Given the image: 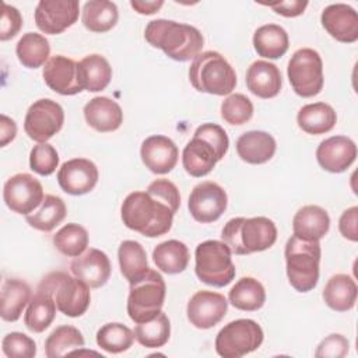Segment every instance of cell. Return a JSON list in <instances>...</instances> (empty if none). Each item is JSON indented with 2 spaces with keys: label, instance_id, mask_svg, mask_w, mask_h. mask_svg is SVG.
I'll use <instances>...</instances> for the list:
<instances>
[{
  "label": "cell",
  "instance_id": "19",
  "mask_svg": "<svg viewBox=\"0 0 358 358\" xmlns=\"http://www.w3.org/2000/svg\"><path fill=\"white\" fill-rule=\"evenodd\" d=\"M357 158V145L347 136H331L320 141L316 148L319 165L331 173L347 171Z\"/></svg>",
  "mask_w": 358,
  "mask_h": 358
},
{
  "label": "cell",
  "instance_id": "26",
  "mask_svg": "<svg viewBox=\"0 0 358 358\" xmlns=\"http://www.w3.org/2000/svg\"><path fill=\"white\" fill-rule=\"evenodd\" d=\"M330 228V217L320 206L309 204L299 208L292 220L294 235L306 241H320Z\"/></svg>",
  "mask_w": 358,
  "mask_h": 358
},
{
  "label": "cell",
  "instance_id": "34",
  "mask_svg": "<svg viewBox=\"0 0 358 358\" xmlns=\"http://www.w3.org/2000/svg\"><path fill=\"white\" fill-rule=\"evenodd\" d=\"M187 246L176 239H169L158 243L152 250V260L161 271L166 274H179L189 264Z\"/></svg>",
  "mask_w": 358,
  "mask_h": 358
},
{
  "label": "cell",
  "instance_id": "50",
  "mask_svg": "<svg viewBox=\"0 0 358 358\" xmlns=\"http://www.w3.org/2000/svg\"><path fill=\"white\" fill-rule=\"evenodd\" d=\"M270 8H273L277 14L282 17H298L308 7L306 0H291V1H280V3H268Z\"/></svg>",
  "mask_w": 358,
  "mask_h": 358
},
{
  "label": "cell",
  "instance_id": "7",
  "mask_svg": "<svg viewBox=\"0 0 358 358\" xmlns=\"http://www.w3.org/2000/svg\"><path fill=\"white\" fill-rule=\"evenodd\" d=\"M232 252L222 241H204L194 250L197 278L217 288L228 285L235 278V264Z\"/></svg>",
  "mask_w": 358,
  "mask_h": 358
},
{
  "label": "cell",
  "instance_id": "20",
  "mask_svg": "<svg viewBox=\"0 0 358 358\" xmlns=\"http://www.w3.org/2000/svg\"><path fill=\"white\" fill-rule=\"evenodd\" d=\"M140 157L145 168L152 173L165 175L176 166L179 150L169 137L155 134L141 143Z\"/></svg>",
  "mask_w": 358,
  "mask_h": 358
},
{
  "label": "cell",
  "instance_id": "41",
  "mask_svg": "<svg viewBox=\"0 0 358 358\" xmlns=\"http://www.w3.org/2000/svg\"><path fill=\"white\" fill-rule=\"evenodd\" d=\"M87 229L76 222L66 224L53 235L55 248L67 257H77L87 250L88 246Z\"/></svg>",
  "mask_w": 358,
  "mask_h": 358
},
{
  "label": "cell",
  "instance_id": "10",
  "mask_svg": "<svg viewBox=\"0 0 358 358\" xmlns=\"http://www.w3.org/2000/svg\"><path fill=\"white\" fill-rule=\"evenodd\" d=\"M287 74L294 92L302 98H312L323 88V62L312 48H301L294 52Z\"/></svg>",
  "mask_w": 358,
  "mask_h": 358
},
{
  "label": "cell",
  "instance_id": "2",
  "mask_svg": "<svg viewBox=\"0 0 358 358\" xmlns=\"http://www.w3.org/2000/svg\"><path fill=\"white\" fill-rule=\"evenodd\" d=\"M144 38L152 48L161 49L176 62L194 59L201 53L204 45L203 35L196 27L164 18L150 21Z\"/></svg>",
  "mask_w": 358,
  "mask_h": 358
},
{
  "label": "cell",
  "instance_id": "3",
  "mask_svg": "<svg viewBox=\"0 0 358 358\" xmlns=\"http://www.w3.org/2000/svg\"><path fill=\"white\" fill-rule=\"evenodd\" d=\"M228 147L229 138L220 124L204 123L199 126L182 152L185 171L193 178L208 175L215 164L225 157Z\"/></svg>",
  "mask_w": 358,
  "mask_h": 358
},
{
  "label": "cell",
  "instance_id": "17",
  "mask_svg": "<svg viewBox=\"0 0 358 358\" xmlns=\"http://www.w3.org/2000/svg\"><path fill=\"white\" fill-rule=\"evenodd\" d=\"M99 172L96 165L87 158L66 161L57 172V183L63 192L71 196L90 193L98 183Z\"/></svg>",
  "mask_w": 358,
  "mask_h": 358
},
{
  "label": "cell",
  "instance_id": "31",
  "mask_svg": "<svg viewBox=\"0 0 358 358\" xmlns=\"http://www.w3.org/2000/svg\"><path fill=\"white\" fill-rule=\"evenodd\" d=\"M337 115L333 106L326 102H315L302 106L296 115V123L308 134L319 136L333 130Z\"/></svg>",
  "mask_w": 358,
  "mask_h": 358
},
{
  "label": "cell",
  "instance_id": "35",
  "mask_svg": "<svg viewBox=\"0 0 358 358\" xmlns=\"http://www.w3.org/2000/svg\"><path fill=\"white\" fill-rule=\"evenodd\" d=\"M228 299L231 305L239 310L255 312L266 302V291L263 284L253 277H242L229 289Z\"/></svg>",
  "mask_w": 358,
  "mask_h": 358
},
{
  "label": "cell",
  "instance_id": "16",
  "mask_svg": "<svg viewBox=\"0 0 358 358\" xmlns=\"http://www.w3.org/2000/svg\"><path fill=\"white\" fill-rule=\"evenodd\" d=\"M228 309V302L222 294L214 291H197L187 302L186 313L189 322L197 329H211L218 324Z\"/></svg>",
  "mask_w": 358,
  "mask_h": 358
},
{
  "label": "cell",
  "instance_id": "47",
  "mask_svg": "<svg viewBox=\"0 0 358 358\" xmlns=\"http://www.w3.org/2000/svg\"><path fill=\"white\" fill-rule=\"evenodd\" d=\"M21 28H22L21 13L15 7L7 3H3L1 20H0V41L4 42L8 39H13L20 32Z\"/></svg>",
  "mask_w": 358,
  "mask_h": 358
},
{
  "label": "cell",
  "instance_id": "8",
  "mask_svg": "<svg viewBox=\"0 0 358 358\" xmlns=\"http://www.w3.org/2000/svg\"><path fill=\"white\" fill-rule=\"evenodd\" d=\"M127 313L137 324L152 319L162 308L166 294V285L162 275L154 270L147 271L133 282H129Z\"/></svg>",
  "mask_w": 358,
  "mask_h": 358
},
{
  "label": "cell",
  "instance_id": "14",
  "mask_svg": "<svg viewBox=\"0 0 358 358\" xmlns=\"http://www.w3.org/2000/svg\"><path fill=\"white\" fill-rule=\"evenodd\" d=\"M227 192L215 182L206 180L196 185L189 196V213L201 224L217 221L227 210Z\"/></svg>",
  "mask_w": 358,
  "mask_h": 358
},
{
  "label": "cell",
  "instance_id": "1",
  "mask_svg": "<svg viewBox=\"0 0 358 358\" xmlns=\"http://www.w3.org/2000/svg\"><path fill=\"white\" fill-rule=\"evenodd\" d=\"M175 213L162 200L145 192H131L123 200L120 217L123 224L147 238L165 235L173 222Z\"/></svg>",
  "mask_w": 358,
  "mask_h": 358
},
{
  "label": "cell",
  "instance_id": "38",
  "mask_svg": "<svg viewBox=\"0 0 358 358\" xmlns=\"http://www.w3.org/2000/svg\"><path fill=\"white\" fill-rule=\"evenodd\" d=\"M81 331L70 324L56 327L45 341V354L48 358H59L67 354H74L84 347Z\"/></svg>",
  "mask_w": 358,
  "mask_h": 358
},
{
  "label": "cell",
  "instance_id": "18",
  "mask_svg": "<svg viewBox=\"0 0 358 358\" xmlns=\"http://www.w3.org/2000/svg\"><path fill=\"white\" fill-rule=\"evenodd\" d=\"M45 84L60 95H76L83 90L78 78V63L63 55L52 56L42 71Z\"/></svg>",
  "mask_w": 358,
  "mask_h": 358
},
{
  "label": "cell",
  "instance_id": "36",
  "mask_svg": "<svg viewBox=\"0 0 358 358\" xmlns=\"http://www.w3.org/2000/svg\"><path fill=\"white\" fill-rule=\"evenodd\" d=\"M18 62L27 69H38L43 66L50 55L49 41L36 32L24 34L15 46Z\"/></svg>",
  "mask_w": 358,
  "mask_h": 358
},
{
  "label": "cell",
  "instance_id": "46",
  "mask_svg": "<svg viewBox=\"0 0 358 358\" xmlns=\"http://www.w3.org/2000/svg\"><path fill=\"white\" fill-rule=\"evenodd\" d=\"M147 192L168 204L173 213L178 211L180 206V194L173 182L168 179H155L148 185Z\"/></svg>",
  "mask_w": 358,
  "mask_h": 358
},
{
  "label": "cell",
  "instance_id": "13",
  "mask_svg": "<svg viewBox=\"0 0 358 358\" xmlns=\"http://www.w3.org/2000/svg\"><path fill=\"white\" fill-rule=\"evenodd\" d=\"M6 206L22 215L34 213L43 201V187L41 182L29 173H15L8 178L3 187Z\"/></svg>",
  "mask_w": 358,
  "mask_h": 358
},
{
  "label": "cell",
  "instance_id": "39",
  "mask_svg": "<svg viewBox=\"0 0 358 358\" xmlns=\"http://www.w3.org/2000/svg\"><path fill=\"white\" fill-rule=\"evenodd\" d=\"M117 259L120 273L129 282L140 278L148 268L145 249L137 241H123L117 249Z\"/></svg>",
  "mask_w": 358,
  "mask_h": 358
},
{
  "label": "cell",
  "instance_id": "49",
  "mask_svg": "<svg viewBox=\"0 0 358 358\" xmlns=\"http://www.w3.org/2000/svg\"><path fill=\"white\" fill-rule=\"evenodd\" d=\"M358 207L352 206L350 208H347L345 211H343L340 220H338V229L340 234L351 241V242H357L358 241Z\"/></svg>",
  "mask_w": 358,
  "mask_h": 358
},
{
  "label": "cell",
  "instance_id": "40",
  "mask_svg": "<svg viewBox=\"0 0 358 358\" xmlns=\"http://www.w3.org/2000/svg\"><path fill=\"white\" fill-rule=\"evenodd\" d=\"M171 337V322L168 316L159 310L152 319L137 323L134 327V338L147 348L164 347Z\"/></svg>",
  "mask_w": 358,
  "mask_h": 358
},
{
  "label": "cell",
  "instance_id": "12",
  "mask_svg": "<svg viewBox=\"0 0 358 358\" xmlns=\"http://www.w3.org/2000/svg\"><path fill=\"white\" fill-rule=\"evenodd\" d=\"M64 123V110L53 99L42 98L35 101L27 110L24 130L36 143H46L57 134Z\"/></svg>",
  "mask_w": 358,
  "mask_h": 358
},
{
  "label": "cell",
  "instance_id": "25",
  "mask_svg": "<svg viewBox=\"0 0 358 358\" xmlns=\"http://www.w3.org/2000/svg\"><path fill=\"white\" fill-rule=\"evenodd\" d=\"M277 143L271 134L262 130H250L236 140L239 158L252 165L266 164L274 157Z\"/></svg>",
  "mask_w": 358,
  "mask_h": 358
},
{
  "label": "cell",
  "instance_id": "4",
  "mask_svg": "<svg viewBox=\"0 0 358 358\" xmlns=\"http://www.w3.org/2000/svg\"><path fill=\"white\" fill-rule=\"evenodd\" d=\"M221 239L235 255L263 252L275 243L277 227L267 217H236L224 225Z\"/></svg>",
  "mask_w": 358,
  "mask_h": 358
},
{
  "label": "cell",
  "instance_id": "21",
  "mask_svg": "<svg viewBox=\"0 0 358 358\" xmlns=\"http://www.w3.org/2000/svg\"><path fill=\"white\" fill-rule=\"evenodd\" d=\"M320 21L326 32L338 42L354 43L358 39V14L357 11L344 3H336L327 6Z\"/></svg>",
  "mask_w": 358,
  "mask_h": 358
},
{
  "label": "cell",
  "instance_id": "28",
  "mask_svg": "<svg viewBox=\"0 0 358 358\" xmlns=\"http://www.w3.org/2000/svg\"><path fill=\"white\" fill-rule=\"evenodd\" d=\"M358 287L348 274L331 275L323 289V299L326 305L336 312H347L354 308L357 302Z\"/></svg>",
  "mask_w": 358,
  "mask_h": 358
},
{
  "label": "cell",
  "instance_id": "52",
  "mask_svg": "<svg viewBox=\"0 0 358 358\" xmlns=\"http://www.w3.org/2000/svg\"><path fill=\"white\" fill-rule=\"evenodd\" d=\"M130 6L137 11L138 14L143 15H151L158 13V10L164 6L162 0H151V1H144V0H131Z\"/></svg>",
  "mask_w": 358,
  "mask_h": 358
},
{
  "label": "cell",
  "instance_id": "29",
  "mask_svg": "<svg viewBox=\"0 0 358 358\" xmlns=\"http://www.w3.org/2000/svg\"><path fill=\"white\" fill-rule=\"evenodd\" d=\"M31 301V287L20 278H7L1 285L0 316L4 322H17Z\"/></svg>",
  "mask_w": 358,
  "mask_h": 358
},
{
  "label": "cell",
  "instance_id": "22",
  "mask_svg": "<svg viewBox=\"0 0 358 358\" xmlns=\"http://www.w3.org/2000/svg\"><path fill=\"white\" fill-rule=\"evenodd\" d=\"M70 271L90 288H99L108 282L112 267L105 252L90 248L83 255L73 259L70 263Z\"/></svg>",
  "mask_w": 358,
  "mask_h": 358
},
{
  "label": "cell",
  "instance_id": "5",
  "mask_svg": "<svg viewBox=\"0 0 358 358\" xmlns=\"http://www.w3.org/2000/svg\"><path fill=\"white\" fill-rule=\"evenodd\" d=\"M287 277L298 292L312 291L319 281L322 249L319 241H306L292 235L285 243Z\"/></svg>",
  "mask_w": 358,
  "mask_h": 358
},
{
  "label": "cell",
  "instance_id": "30",
  "mask_svg": "<svg viewBox=\"0 0 358 358\" xmlns=\"http://www.w3.org/2000/svg\"><path fill=\"white\" fill-rule=\"evenodd\" d=\"M78 78L83 90L88 92H99L109 85L112 67L103 56L92 53L78 62Z\"/></svg>",
  "mask_w": 358,
  "mask_h": 358
},
{
  "label": "cell",
  "instance_id": "23",
  "mask_svg": "<svg viewBox=\"0 0 358 358\" xmlns=\"http://www.w3.org/2000/svg\"><path fill=\"white\" fill-rule=\"evenodd\" d=\"M84 117L90 127L99 133L115 131L123 123L120 105L108 96H95L84 106Z\"/></svg>",
  "mask_w": 358,
  "mask_h": 358
},
{
  "label": "cell",
  "instance_id": "24",
  "mask_svg": "<svg viewBox=\"0 0 358 358\" xmlns=\"http://www.w3.org/2000/svg\"><path fill=\"white\" fill-rule=\"evenodd\" d=\"M281 85V73L275 64L266 60H256L248 67L246 87L253 95L262 99L274 98L280 94Z\"/></svg>",
  "mask_w": 358,
  "mask_h": 358
},
{
  "label": "cell",
  "instance_id": "32",
  "mask_svg": "<svg viewBox=\"0 0 358 358\" xmlns=\"http://www.w3.org/2000/svg\"><path fill=\"white\" fill-rule=\"evenodd\" d=\"M253 48L262 57L280 59L289 48L288 34L277 24L262 25L253 34Z\"/></svg>",
  "mask_w": 358,
  "mask_h": 358
},
{
  "label": "cell",
  "instance_id": "11",
  "mask_svg": "<svg viewBox=\"0 0 358 358\" xmlns=\"http://www.w3.org/2000/svg\"><path fill=\"white\" fill-rule=\"evenodd\" d=\"M264 338L263 329L252 319H238L225 324L215 337V351L224 358H241L257 350Z\"/></svg>",
  "mask_w": 358,
  "mask_h": 358
},
{
  "label": "cell",
  "instance_id": "51",
  "mask_svg": "<svg viewBox=\"0 0 358 358\" xmlns=\"http://www.w3.org/2000/svg\"><path fill=\"white\" fill-rule=\"evenodd\" d=\"M17 124L7 115L0 116V147H6L10 141L15 138Z\"/></svg>",
  "mask_w": 358,
  "mask_h": 358
},
{
  "label": "cell",
  "instance_id": "43",
  "mask_svg": "<svg viewBox=\"0 0 358 358\" xmlns=\"http://www.w3.org/2000/svg\"><path fill=\"white\" fill-rule=\"evenodd\" d=\"M253 116V103L243 94H231L221 103V117L232 124L241 126Z\"/></svg>",
  "mask_w": 358,
  "mask_h": 358
},
{
  "label": "cell",
  "instance_id": "27",
  "mask_svg": "<svg viewBox=\"0 0 358 358\" xmlns=\"http://www.w3.org/2000/svg\"><path fill=\"white\" fill-rule=\"evenodd\" d=\"M56 302L53 294L38 287L31 296L27 312L24 315V323L28 330L34 333L45 331L56 316Z\"/></svg>",
  "mask_w": 358,
  "mask_h": 358
},
{
  "label": "cell",
  "instance_id": "44",
  "mask_svg": "<svg viewBox=\"0 0 358 358\" xmlns=\"http://www.w3.org/2000/svg\"><path fill=\"white\" fill-rule=\"evenodd\" d=\"M59 165V154L56 148L48 143H38L29 152V166L42 176L52 175Z\"/></svg>",
  "mask_w": 358,
  "mask_h": 358
},
{
  "label": "cell",
  "instance_id": "45",
  "mask_svg": "<svg viewBox=\"0 0 358 358\" xmlns=\"http://www.w3.org/2000/svg\"><path fill=\"white\" fill-rule=\"evenodd\" d=\"M3 354L8 358H34L36 355L35 341L20 331H11L1 340Z\"/></svg>",
  "mask_w": 358,
  "mask_h": 358
},
{
  "label": "cell",
  "instance_id": "33",
  "mask_svg": "<svg viewBox=\"0 0 358 358\" xmlns=\"http://www.w3.org/2000/svg\"><path fill=\"white\" fill-rule=\"evenodd\" d=\"M119 18L117 7L109 0H90L84 4L81 13L83 25L96 34L110 31Z\"/></svg>",
  "mask_w": 358,
  "mask_h": 358
},
{
  "label": "cell",
  "instance_id": "9",
  "mask_svg": "<svg viewBox=\"0 0 358 358\" xmlns=\"http://www.w3.org/2000/svg\"><path fill=\"white\" fill-rule=\"evenodd\" d=\"M53 294L57 310L69 317L84 315L91 302L90 287L77 277L64 271H52L46 274L39 285Z\"/></svg>",
  "mask_w": 358,
  "mask_h": 358
},
{
  "label": "cell",
  "instance_id": "37",
  "mask_svg": "<svg viewBox=\"0 0 358 358\" xmlns=\"http://www.w3.org/2000/svg\"><path fill=\"white\" fill-rule=\"evenodd\" d=\"M67 214L64 201L55 194H46L38 210L27 215V222L34 229L42 232H50L55 229Z\"/></svg>",
  "mask_w": 358,
  "mask_h": 358
},
{
  "label": "cell",
  "instance_id": "15",
  "mask_svg": "<svg viewBox=\"0 0 358 358\" xmlns=\"http://www.w3.org/2000/svg\"><path fill=\"white\" fill-rule=\"evenodd\" d=\"M77 0H41L35 8V24L43 34L57 35L74 25L78 20Z\"/></svg>",
  "mask_w": 358,
  "mask_h": 358
},
{
  "label": "cell",
  "instance_id": "42",
  "mask_svg": "<svg viewBox=\"0 0 358 358\" xmlns=\"http://www.w3.org/2000/svg\"><path fill=\"white\" fill-rule=\"evenodd\" d=\"M134 341V331L122 323H106L96 331V344L103 351L120 354L127 351Z\"/></svg>",
  "mask_w": 358,
  "mask_h": 358
},
{
  "label": "cell",
  "instance_id": "48",
  "mask_svg": "<svg viewBox=\"0 0 358 358\" xmlns=\"http://www.w3.org/2000/svg\"><path fill=\"white\" fill-rule=\"evenodd\" d=\"M350 348L348 340L343 334H330L320 341L315 351L317 358H343Z\"/></svg>",
  "mask_w": 358,
  "mask_h": 358
},
{
  "label": "cell",
  "instance_id": "6",
  "mask_svg": "<svg viewBox=\"0 0 358 358\" xmlns=\"http://www.w3.org/2000/svg\"><path fill=\"white\" fill-rule=\"evenodd\" d=\"M189 80L199 92L224 96L235 90L236 73L221 53L207 50L193 59Z\"/></svg>",
  "mask_w": 358,
  "mask_h": 358
}]
</instances>
